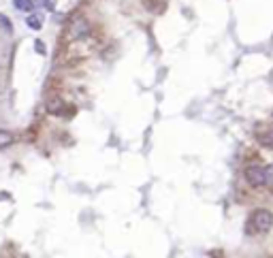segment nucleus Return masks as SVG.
<instances>
[{
    "instance_id": "9b49d317",
    "label": "nucleus",
    "mask_w": 273,
    "mask_h": 258,
    "mask_svg": "<svg viewBox=\"0 0 273 258\" xmlns=\"http://www.w3.org/2000/svg\"><path fill=\"white\" fill-rule=\"evenodd\" d=\"M37 49H39V54H45V45L41 41H37Z\"/></svg>"
},
{
    "instance_id": "f03ea898",
    "label": "nucleus",
    "mask_w": 273,
    "mask_h": 258,
    "mask_svg": "<svg viewBox=\"0 0 273 258\" xmlns=\"http://www.w3.org/2000/svg\"><path fill=\"white\" fill-rule=\"evenodd\" d=\"M92 34V26L85 17H75L68 23V39L71 41H85Z\"/></svg>"
},
{
    "instance_id": "9d476101",
    "label": "nucleus",
    "mask_w": 273,
    "mask_h": 258,
    "mask_svg": "<svg viewBox=\"0 0 273 258\" xmlns=\"http://www.w3.org/2000/svg\"><path fill=\"white\" fill-rule=\"evenodd\" d=\"M265 186H273V164L265 167Z\"/></svg>"
},
{
    "instance_id": "7ed1b4c3",
    "label": "nucleus",
    "mask_w": 273,
    "mask_h": 258,
    "mask_svg": "<svg viewBox=\"0 0 273 258\" xmlns=\"http://www.w3.org/2000/svg\"><path fill=\"white\" fill-rule=\"evenodd\" d=\"M246 179L250 186H265V167H248L246 169Z\"/></svg>"
},
{
    "instance_id": "423d86ee",
    "label": "nucleus",
    "mask_w": 273,
    "mask_h": 258,
    "mask_svg": "<svg viewBox=\"0 0 273 258\" xmlns=\"http://www.w3.org/2000/svg\"><path fill=\"white\" fill-rule=\"evenodd\" d=\"M256 139H258L260 145H265V148H273V130H263V132H258Z\"/></svg>"
},
{
    "instance_id": "1a4fd4ad",
    "label": "nucleus",
    "mask_w": 273,
    "mask_h": 258,
    "mask_svg": "<svg viewBox=\"0 0 273 258\" xmlns=\"http://www.w3.org/2000/svg\"><path fill=\"white\" fill-rule=\"evenodd\" d=\"M26 23H28V28H32V30H41V26H43V22H41L39 15H30L26 20Z\"/></svg>"
},
{
    "instance_id": "39448f33",
    "label": "nucleus",
    "mask_w": 273,
    "mask_h": 258,
    "mask_svg": "<svg viewBox=\"0 0 273 258\" xmlns=\"http://www.w3.org/2000/svg\"><path fill=\"white\" fill-rule=\"evenodd\" d=\"M13 143H15V134L11 132V130H4V128H0V150H7Z\"/></svg>"
},
{
    "instance_id": "20e7f679",
    "label": "nucleus",
    "mask_w": 273,
    "mask_h": 258,
    "mask_svg": "<svg viewBox=\"0 0 273 258\" xmlns=\"http://www.w3.org/2000/svg\"><path fill=\"white\" fill-rule=\"evenodd\" d=\"M64 109H66V105L62 98H51V101L47 103V111L49 113H54V115H62L64 113Z\"/></svg>"
},
{
    "instance_id": "f257e3e1",
    "label": "nucleus",
    "mask_w": 273,
    "mask_h": 258,
    "mask_svg": "<svg viewBox=\"0 0 273 258\" xmlns=\"http://www.w3.org/2000/svg\"><path fill=\"white\" fill-rule=\"evenodd\" d=\"M273 226V214L267 209H256L252 211L248 220V231L252 235H263V233H269Z\"/></svg>"
},
{
    "instance_id": "0eeeda50",
    "label": "nucleus",
    "mask_w": 273,
    "mask_h": 258,
    "mask_svg": "<svg viewBox=\"0 0 273 258\" xmlns=\"http://www.w3.org/2000/svg\"><path fill=\"white\" fill-rule=\"evenodd\" d=\"M143 7L149 11H162L165 9V0H143Z\"/></svg>"
},
{
    "instance_id": "6e6552de",
    "label": "nucleus",
    "mask_w": 273,
    "mask_h": 258,
    "mask_svg": "<svg viewBox=\"0 0 273 258\" xmlns=\"http://www.w3.org/2000/svg\"><path fill=\"white\" fill-rule=\"evenodd\" d=\"M13 7L17 11H32L34 2H32V0H13Z\"/></svg>"
}]
</instances>
